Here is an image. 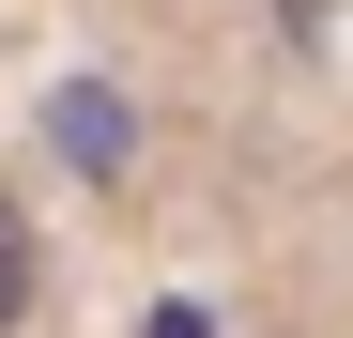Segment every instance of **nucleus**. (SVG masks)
Returning a JSON list of instances; mask_svg holds the SVG:
<instances>
[{"mask_svg":"<svg viewBox=\"0 0 353 338\" xmlns=\"http://www.w3.org/2000/svg\"><path fill=\"white\" fill-rule=\"evenodd\" d=\"M16 308H31V215L0 200V338H16Z\"/></svg>","mask_w":353,"mask_h":338,"instance_id":"f257e3e1","label":"nucleus"}]
</instances>
